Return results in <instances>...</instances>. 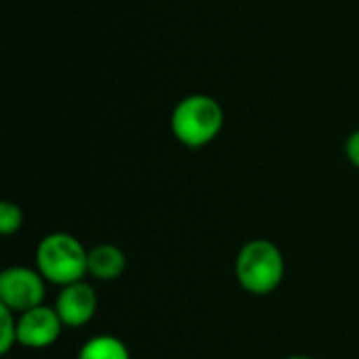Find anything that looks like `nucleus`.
<instances>
[{
    "label": "nucleus",
    "instance_id": "obj_9",
    "mask_svg": "<svg viewBox=\"0 0 359 359\" xmlns=\"http://www.w3.org/2000/svg\"><path fill=\"white\" fill-rule=\"evenodd\" d=\"M21 225H23V212H21V208L15 202L4 200L0 204V233L4 238H8V236L17 233L21 229Z\"/></svg>",
    "mask_w": 359,
    "mask_h": 359
},
{
    "label": "nucleus",
    "instance_id": "obj_6",
    "mask_svg": "<svg viewBox=\"0 0 359 359\" xmlns=\"http://www.w3.org/2000/svg\"><path fill=\"white\" fill-rule=\"evenodd\" d=\"M97 305H99V299H97L95 288L82 280V282L61 288V292L55 301V311L61 318L63 326L80 328L95 318Z\"/></svg>",
    "mask_w": 359,
    "mask_h": 359
},
{
    "label": "nucleus",
    "instance_id": "obj_3",
    "mask_svg": "<svg viewBox=\"0 0 359 359\" xmlns=\"http://www.w3.org/2000/svg\"><path fill=\"white\" fill-rule=\"evenodd\" d=\"M286 261L282 250L269 240L246 242L236 259V278L240 286L257 297L271 294L284 280Z\"/></svg>",
    "mask_w": 359,
    "mask_h": 359
},
{
    "label": "nucleus",
    "instance_id": "obj_2",
    "mask_svg": "<svg viewBox=\"0 0 359 359\" xmlns=\"http://www.w3.org/2000/svg\"><path fill=\"white\" fill-rule=\"evenodd\" d=\"M225 114L217 99L208 95L183 97L170 116V128L179 143L185 147H204L219 137L223 130Z\"/></svg>",
    "mask_w": 359,
    "mask_h": 359
},
{
    "label": "nucleus",
    "instance_id": "obj_8",
    "mask_svg": "<svg viewBox=\"0 0 359 359\" xmlns=\"http://www.w3.org/2000/svg\"><path fill=\"white\" fill-rule=\"evenodd\" d=\"M78 359H130L128 347L114 334H97L78 351Z\"/></svg>",
    "mask_w": 359,
    "mask_h": 359
},
{
    "label": "nucleus",
    "instance_id": "obj_1",
    "mask_svg": "<svg viewBox=\"0 0 359 359\" xmlns=\"http://www.w3.org/2000/svg\"><path fill=\"white\" fill-rule=\"evenodd\" d=\"M36 269L46 282L61 288L82 282L88 273V250L72 233H48L36 248Z\"/></svg>",
    "mask_w": 359,
    "mask_h": 359
},
{
    "label": "nucleus",
    "instance_id": "obj_11",
    "mask_svg": "<svg viewBox=\"0 0 359 359\" xmlns=\"http://www.w3.org/2000/svg\"><path fill=\"white\" fill-rule=\"evenodd\" d=\"M345 154H347V160L359 168V128L353 130L349 137H347V143H345Z\"/></svg>",
    "mask_w": 359,
    "mask_h": 359
},
{
    "label": "nucleus",
    "instance_id": "obj_10",
    "mask_svg": "<svg viewBox=\"0 0 359 359\" xmlns=\"http://www.w3.org/2000/svg\"><path fill=\"white\" fill-rule=\"evenodd\" d=\"M0 322H2V337H0V353L6 355L17 345V313L8 307L0 305Z\"/></svg>",
    "mask_w": 359,
    "mask_h": 359
},
{
    "label": "nucleus",
    "instance_id": "obj_4",
    "mask_svg": "<svg viewBox=\"0 0 359 359\" xmlns=\"http://www.w3.org/2000/svg\"><path fill=\"white\" fill-rule=\"evenodd\" d=\"M46 280L38 269L23 265L8 267L0 273V305L8 307L15 313H23L42 305Z\"/></svg>",
    "mask_w": 359,
    "mask_h": 359
},
{
    "label": "nucleus",
    "instance_id": "obj_5",
    "mask_svg": "<svg viewBox=\"0 0 359 359\" xmlns=\"http://www.w3.org/2000/svg\"><path fill=\"white\" fill-rule=\"evenodd\" d=\"M63 330V322L55 307L38 305L23 313H17V345L25 349L50 347Z\"/></svg>",
    "mask_w": 359,
    "mask_h": 359
},
{
    "label": "nucleus",
    "instance_id": "obj_12",
    "mask_svg": "<svg viewBox=\"0 0 359 359\" xmlns=\"http://www.w3.org/2000/svg\"><path fill=\"white\" fill-rule=\"evenodd\" d=\"M286 359H313V358H307V355H290V358Z\"/></svg>",
    "mask_w": 359,
    "mask_h": 359
},
{
    "label": "nucleus",
    "instance_id": "obj_7",
    "mask_svg": "<svg viewBox=\"0 0 359 359\" xmlns=\"http://www.w3.org/2000/svg\"><path fill=\"white\" fill-rule=\"evenodd\" d=\"M126 269L124 252L114 244H99L88 250V276L99 282H114Z\"/></svg>",
    "mask_w": 359,
    "mask_h": 359
}]
</instances>
